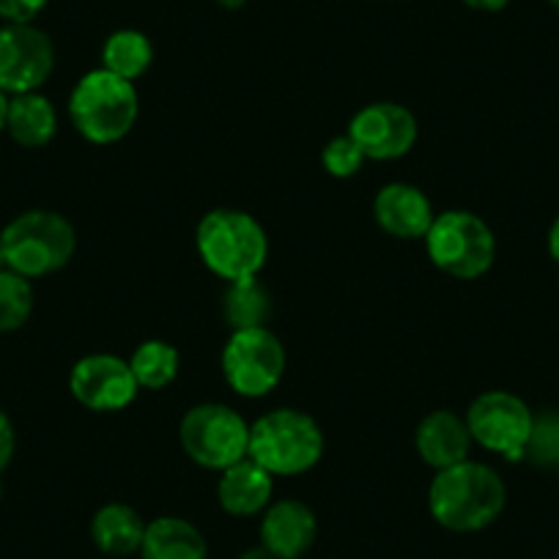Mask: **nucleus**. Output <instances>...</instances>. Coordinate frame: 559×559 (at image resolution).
<instances>
[{
    "instance_id": "1",
    "label": "nucleus",
    "mask_w": 559,
    "mask_h": 559,
    "mask_svg": "<svg viewBox=\"0 0 559 559\" xmlns=\"http://www.w3.org/2000/svg\"><path fill=\"white\" fill-rule=\"evenodd\" d=\"M508 488L502 477L486 464L461 461L437 472L428 491L433 521L450 532H480L502 515Z\"/></svg>"
},
{
    "instance_id": "2",
    "label": "nucleus",
    "mask_w": 559,
    "mask_h": 559,
    "mask_svg": "<svg viewBox=\"0 0 559 559\" xmlns=\"http://www.w3.org/2000/svg\"><path fill=\"white\" fill-rule=\"evenodd\" d=\"M195 247L209 272L228 283L258 277L269 258L263 225L239 209H214L195 228Z\"/></svg>"
},
{
    "instance_id": "3",
    "label": "nucleus",
    "mask_w": 559,
    "mask_h": 559,
    "mask_svg": "<svg viewBox=\"0 0 559 559\" xmlns=\"http://www.w3.org/2000/svg\"><path fill=\"white\" fill-rule=\"evenodd\" d=\"M324 455V431L299 408H274L250 426L247 459L272 477H294L310 472Z\"/></svg>"
},
{
    "instance_id": "4",
    "label": "nucleus",
    "mask_w": 559,
    "mask_h": 559,
    "mask_svg": "<svg viewBox=\"0 0 559 559\" xmlns=\"http://www.w3.org/2000/svg\"><path fill=\"white\" fill-rule=\"evenodd\" d=\"M138 112L140 99L134 83L107 69L83 74L69 96V118L74 129L96 146H110L127 138L138 121Z\"/></svg>"
},
{
    "instance_id": "5",
    "label": "nucleus",
    "mask_w": 559,
    "mask_h": 559,
    "mask_svg": "<svg viewBox=\"0 0 559 559\" xmlns=\"http://www.w3.org/2000/svg\"><path fill=\"white\" fill-rule=\"evenodd\" d=\"M7 266L28 280L47 277L67 266L78 247L72 223L58 212L31 209L17 214L0 234Z\"/></svg>"
},
{
    "instance_id": "6",
    "label": "nucleus",
    "mask_w": 559,
    "mask_h": 559,
    "mask_svg": "<svg viewBox=\"0 0 559 559\" xmlns=\"http://www.w3.org/2000/svg\"><path fill=\"white\" fill-rule=\"evenodd\" d=\"M431 261L455 280H477L493 266L497 239L472 212H444L433 217L426 234Z\"/></svg>"
},
{
    "instance_id": "7",
    "label": "nucleus",
    "mask_w": 559,
    "mask_h": 559,
    "mask_svg": "<svg viewBox=\"0 0 559 559\" xmlns=\"http://www.w3.org/2000/svg\"><path fill=\"white\" fill-rule=\"evenodd\" d=\"M179 439L198 466L223 472L247 459L250 426L225 403H201L185 414Z\"/></svg>"
},
{
    "instance_id": "8",
    "label": "nucleus",
    "mask_w": 559,
    "mask_h": 559,
    "mask_svg": "<svg viewBox=\"0 0 559 559\" xmlns=\"http://www.w3.org/2000/svg\"><path fill=\"white\" fill-rule=\"evenodd\" d=\"M286 373V348L266 326L234 330L223 348V376L241 397H263Z\"/></svg>"
},
{
    "instance_id": "9",
    "label": "nucleus",
    "mask_w": 559,
    "mask_h": 559,
    "mask_svg": "<svg viewBox=\"0 0 559 559\" xmlns=\"http://www.w3.org/2000/svg\"><path fill=\"white\" fill-rule=\"evenodd\" d=\"M466 428L472 433V442L510 461H519L532 442L535 417L519 395L491 390L472 401L466 412Z\"/></svg>"
},
{
    "instance_id": "10",
    "label": "nucleus",
    "mask_w": 559,
    "mask_h": 559,
    "mask_svg": "<svg viewBox=\"0 0 559 559\" xmlns=\"http://www.w3.org/2000/svg\"><path fill=\"white\" fill-rule=\"evenodd\" d=\"M56 69V47L41 28L3 25L0 28V91L9 96L34 94Z\"/></svg>"
},
{
    "instance_id": "11",
    "label": "nucleus",
    "mask_w": 559,
    "mask_h": 559,
    "mask_svg": "<svg viewBox=\"0 0 559 559\" xmlns=\"http://www.w3.org/2000/svg\"><path fill=\"white\" fill-rule=\"evenodd\" d=\"M69 390L91 412H121L138 397L140 384L127 359L116 354H88L69 373Z\"/></svg>"
},
{
    "instance_id": "12",
    "label": "nucleus",
    "mask_w": 559,
    "mask_h": 559,
    "mask_svg": "<svg viewBox=\"0 0 559 559\" xmlns=\"http://www.w3.org/2000/svg\"><path fill=\"white\" fill-rule=\"evenodd\" d=\"M348 134L362 148L365 159L376 163L401 159L417 143V118L395 102H376L352 118Z\"/></svg>"
},
{
    "instance_id": "13",
    "label": "nucleus",
    "mask_w": 559,
    "mask_h": 559,
    "mask_svg": "<svg viewBox=\"0 0 559 559\" xmlns=\"http://www.w3.org/2000/svg\"><path fill=\"white\" fill-rule=\"evenodd\" d=\"M319 535L316 513L299 499H280L269 504L261 521V546L274 559H302Z\"/></svg>"
},
{
    "instance_id": "14",
    "label": "nucleus",
    "mask_w": 559,
    "mask_h": 559,
    "mask_svg": "<svg viewBox=\"0 0 559 559\" xmlns=\"http://www.w3.org/2000/svg\"><path fill=\"white\" fill-rule=\"evenodd\" d=\"M373 214L379 228L395 239H426L437 217L426 192L403 181L381 187L373 201Z\"/></svg>"
},
{
    "instance_id": "15",
    "label": "nucleus",
    "mask_w": 559,
    "mask_h": 559,
    "mask_svg": "<svg viewBox=\"0 0 559 559\" xmlns=\"http://www.w3.org/2000/svg\"><path fill=\"white\" fill-rule=\"evenodd\" d=\"M414 444H417L419 459L437 472H442L469 459L472 433L466 428V419L448 412V408H439V412H431L419 423L417 433H414Z\"/></svg>"
},
{
    "instance_id": "16",
    "label": "nucleus",
    "mask_w": 559,
    "mask_h": 559,
    "mask_svg": "<svg viewBox=\"0 0 559 559\" xmlns=\"http://www.w3.org/2000/svg\"><path fill=\"white\" fill-rule=\"evenodd\" d=\"M274 491V477L252 459H241L239 464L223 469L217 483L219 508L228 515L250 519L269 508Z\"/></svg>"
},
{
    "instance_id": "17",
    "label": "nucleus",
    "mask_w": 559,
    "mask_h": 559,
    "mask_svg": "<svg viewBox=\"0 0 559 559\" xmlns=\"http://www.w3.org/2000/svg\"><path fill=\"white\" fill-rule=\"evenodd\" d=\"M140 559H209L206 537L195 524L176 515H159L146 524Z\"/></svg>"
},
{
    "instance_id": "18",
    "label": "nucleus",
    "mask_w": 559,
    "mask_h": 559,
    "mask_svg": "<svg viewBox=\"0 0 559 559\" xmlns=\"http://www.w3.org/2000/svg\"><path fill=\"white\" fill-rule=\"evenodd\" d=\"M7 132L23 148H45L58 132L56 105L39 91L9 96Z\"/></svg>"
},
{
    "instance_id": "19",
    "label": "nucleus",
    "mask_w": 559,
    "mask_h": 559,
    "mask_svg": "<svg viewBox=\"0 0 559 559\" xmlns=\"http://www.w3.org/2000/svg\"><path fill=\"white\" fill-rule=\"evenodd\" d=\"M146 535V521L134 508L121 502H110L96 510L91 521V537L96 548L110 557H129L140 551V543Z\"/></svg>"
},
{
    "instance_id": "20",
    "label": "nucleus",
    "mask_w": 559,
    "mask_h": 559,
    "mask_svg": "<svg viewBox=\"0 0 559 559\" xmlns=\"http://www.w3.org/2000/svg\"><path fill=\"white\" fill-rule=\"evenodd\" d=\"M154 61V45L146 34L132 28H121L110 34L102 47V69L134 83L148 72Z\"/></svg>"
},
{
    "instance_id": "21",
    "label": "nucleus",
    "mask_w": 559,
    "mask_h": 559,
    "mask_svg": "<svg viewBox=\"0 0 559 559\" xmlns=\"http://www.w3.org/2000/svg\"><path fill=\"white\" fill-rule=\"evenodd\" d=\"M129 368H132L134 379H138V384L143 390H165L179 376L181 357L176 352V346H170V343L146 341L134 348L132 359H129Z\"/></svg>"
},
{
    "instance_id": "22",
    "label": "nucleus",
    "mask_w": 559,
    "mask_h": 559,
    "mask_svg": "<svg viewBox=\"0 0 559 559\" xmlns=\"http://www.w3.org/2000/svg\"><path fill=\"white\" fill-rule=\"evenodd\" d=\"M269 310H272V299H269L266 288L258 283V277L230 283L228 294H225V319L234 330L266 326Z\"/></svg>"
},
{
    "instance_id": "23",
    "label": "nucleus",
    "mask_w": 559,
    "mask_h": 559,
    "mask_svg": "<svg viewBox=\"0 0 559 559\" xmlns=\"http://www.w3.org/2000/svg\"><path fill=\"white\" fill-rule=\"evenodd\" d=\"M34 313V286L23 274L3 269L0 272V335L17 332Z\"/></svg>"
},
{
    "instance_id": "24",
    "label": "nucleus",
    "mask_w": 559,
    "mask_h": 559,
    "mask_svg": "<svg viewBox=\"0 0 559 559\" xmlns=\"http://www.w3.org/2000/svg\"><path fill=\"white\" fill-rule=\"evenodd\" d=\"M321 163H324V170L335 179H352V176L359 174V168L365 165L362 148L354 143L352 134H337L324 146V154H321Z\"/></svg>"
},
{
    "instance_id": "25",
    "label": "nucleus",
    "mask_w": 559,
    "mask_h": 559,
    "mask_svg": "<svg viewBox=\"0 0 559 559\" xmlns=\"http://www.w3.org/2000/svg\"><path fill=\"white\" fill-rule=\"evenodd\" d=\"M50 0H0V20L7 25H31Z\"/></svg>"
},
{
    "instance_id": "26",
    "label": "nucleus",
    "mask_w": 559,
    "mask_h": 559,
    "mask_svg": "<svg viewBox=\"0 0 559 559\" xmlns=\"http://www.w3.org/2000/svg\"><path fill=\"white\" fill-rule=\"evenodd\" d=\"M14 450H17V433H14V426H12V419H9V414L0 408V472L12 464Z\"/></svg>"
},
{
    "instance_id": "27",
    "label": "nucleus",
    "mask_w": 559,
    "mask_h": 559,
    "mask_svg": "<svg viewBox=\"0 0 559 559\" xmlns=\"http://www.w3.org/2000/svg\"><path fill=\"white\" fill-rule=\"evenodd\" d=\"M466 7L475 9V12H502L510 0H464Z\"/></svg>"
},
{
    "instance_id": "28",
    "label": "nucleus",
    "mask_w": 559,
    "mask_h": 559,
    "mask_svg": "<svg viewBox=\"0 0 559 559\" xmlns=\"http://www.w3.org/2000/svg\"><path fill=\"white\" fill-rule=\"evenodd\" d=\"M548 252H551L554 261L559 263V217L554 219L551 230H548Z\"/></svg>"
},
{
    "instance_id": "29",
    "label": "nucleus",
    "mask_w": 559,
    "mask_h": 559,
    "mask_svg": "<svg viewBox=\"0 0 559 559\" xmlns=\"http://www.w3.org/2000/svg\"><path fill=\"white\" fill-rule=\"evenodd\" d=\"M239 559H274V554L269 551V548H263L261 543H258V546H252V548H247L245 554H241Z\"/></svg>"
},
{
    "instance_id": "30",
    "label": "nucleus",
    "mask_w": 559,
    "mask_h": 559,
    "mask_svg": "<svg viewBox=\"0 0 559 559\" xmlns=\"http://www.w3.org/2000/svg\"><path fill=\"white\" fill-rule=\"evenodd\" d=\"M7 112H9V94L0 91V132H7Z\"/></svg>"
},
{
    "instance_id": "31",
    "label": "nucleus",
    "mask_w": 559,
    "mask_h": 559,
    "mask_svg": "<svg viewBox=\"0 0 559 559\" xmlns=\"http://www.w3.org/2000/svg\"><path fill=\"white\" fill-rule=\"evenodd\" d=\"M214 3H217V7H223V9H228V12H239L247 0H214Z\"/></svg>"
},
{
    "instance_id": "32",
    "label": "nucleus",
    "mask_w": 559,
    "mask_h": 559,
    "mask_svg": "<svg viewBox=\"0 0 559 559\" xmlns=\"http://www.w3.org/2000/svg\"><path fill=\"white\" fill-rule=\"evenodd\" d=\"M3 269L9 266H7V252H3V245H0V272H3Z\"/></svg>"
},
{
    "instance_id": "33",
    "label": "nucleus",
    "mask_w": 559,
    "mask_h": 559,
    "mask_svg": "<svg viewBox=\"0 0 559 559\" xmlns=\"http://www.w3.org/2000/svg\"><path fill=\"white\" fill-rule=\"evenodd\" d=\"M548 3H551V7L557 9V12H559V0H548Z\"/></svg>"
},
{
    "instance_id": "34",
    "label": "nucleus",
    "mask_w": 559,
    "mask_h": 559,
    "mask_svg": "<svg viewBox=\"0 0 559 559\" xmlns=\"http://www.w3.org/2000/svg\"><path fill=\"white\" fill-rule=\"evenodd\" d=\"M0 497H3V486H0Z\"/></svg>"
},
{
    "instance_id": "35",
    "label": "nucleus",
    "mask_w": 559,
    "mask_h": 559,
    "mask_svg": "<svg viewBox=\"0 0 559 559\" xmlns=\"http://www.w3.org/2000/svg\"><path fill=\"white\" fill-rule=\"evenodd\" d=\"M557 464H559V455H557Z\"/></svg>"
}]
</instances>
